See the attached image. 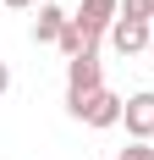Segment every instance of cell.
<instances>
[{"label": "cell", "instance_id": "obj_10", "mask_svg": "<svg viewBox=\"0 0 154 160\" xmlns=\"http://www.w3.org/2000/svg\"><path fill=\"white\" fill-rule=\"evenodd\" d=\"M6 6H11V11H28V6H33V0H6Z\"/></svg>", "mask_w": 154, "mask_h": 160}, {"label": "cell", "instance_id": "obj_7", "mask_svg": "<svg viewBox=\"0 0 154 160\" xmlns=\"http://www.w3.org/2000/svg\"><path fill=\"white\" fill-rule=\"evenodd\" d=\"M121 17H132V22H154V0H121Z\"/></svg>", "mask_w": 154, "mask_h": 160}, {"label": "cell", "instance_id": "obj_1", "mask_svg": "<svg viewBox=\"0 0 154 160\" xmlns=\"http://www.w3.org/2000/svg\"><path fill=\"white\" fill-rule=\"evenodd\" d=\"M66 111L77 116V122H88V127H121V116H127V99L121 94H110V88H94V94H83V99H72L66 94Z\"/></svg>", "mask_w": 154, "mask_h": 160}, {"label": "cell", "instance_id": "obj_5", "mask_svg": "<svg viewBox=\"0 0 154 160\" xmlns=\"http://www.w3.org/2000/svg\"><path fill=\"white\" fill-rule=\"evenodd\" d=\"M66 22H72V17H66L55 0H44V6H39V17H33V44H61Z\"/></svg>", "mask_w": 154, "mask_h": 160}, {"label": "cell", "instance_id": "obj_6", "mask_svg": "<svg viewBox=\"0 0 154 160\" xmlns=\"http://www.w3.org/2000/svg\"><path fill=\"white\" fill-rule=\"evenodd\" d=\"M83 22H94V28H105L110 33V22H116V17H121V0H83Z\"/></svg>", "mask_w": 154, "mask_h": 160}, {"label": "cell", "instance_id": "obj_9", "mask_svg": "<svg viewBox=\"0 0 154 160\" xmlns=\"http://www.w3.org/2000/svg\"><path fill=\"white\" fill-rule=\"evenodd\" d=\"M6 88H11V66L0 61V94H6Z\"/></svg>", "mask_w": 154, "mask_h": 160}, {"label": "cell", "instance_id": "obj_8", "mask_svg": "<svg viewBox=\"0 0 154 160\" xmlns=\"http://www.w3.org/2000/svg\"><path fill=\"white\" fill-rule=\"evenodd\" d=\"M121 160H154V144H138V138H132V144L121 149Z\"/></svg>", "mask_w": 154, "mask_h": 160}, {"label": "cell", "instance_id": "obj_11", "mask_svg": "<svg viewBox=\"0 0 154 160\" xmlns=\"http://www.w3.org/2000/svg\"><path fill=\"white\" fill-rule=\"evenodd\" d=\"M149 55H154V44H149Z\"/></svg>", "mask_w": 154, "mask_h": 160}, {"label": "cell", "instance_id": "obj_3", "mask_svg": "<svg viewBox=\"0 0 154 160\" xmlns=\"http://www.w3.org/2000/svg\"><path fill=\"white\" fill-rule=\"evenodd\" d=\"M127 138H138V144H154V88H138V94H127Z\"/></svg>", "mask_w": 154, "mask_h": 160}, {"label": "cell", "instance_id": "obj_4", "mask_svg": "<svg viewBox=\"0 0 154 160\" xmlns=\"http://www.w3.org/2000/svg\"><path fill=\"white\" fill-rule=\"evenodd\" d=\"M110 44H116V55H143V50L154 44V22L116 17V22H110Z\"/></svg>", "mask_w": 154, "mask_h": 160}, {"label": "cell", "instance_id": "obj_2", "mask_svg": "<svg viewBox=\"0 0 154 160\" xmlns=\"http://www.w3.org/2000/svg\"><path fill=\"white\" fill-rule=\"evenodd\" d=\"M94 88H105V66H99V50H88V55L66 61V94H72V99H83V94H94Z\"/></svg>", "mask_w": 154, "mask_h": 160}]
</instances>
